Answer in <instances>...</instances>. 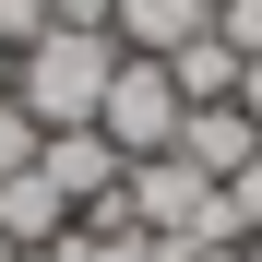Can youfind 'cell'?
<instances>
[{"instance_id":"6da1fadb","label":"cell","mask_w":262,"mask_h":262,"mask_svg":"<svg viewBox=\"0 0 262 262\" xmlns=\"http://www.w3.org/2000/svg\"><path fill=\"white\" fill-rule=\"evenodd\" d=\"M107 72H119V36H96V24H48L36 48H12V107H24L36 131H96Z\"/></svg>"},{"instance_id":"7a4b0ae2","label":"cell","mask_w":262,"mask_h":262,"mask_svg":"<svg viewBox=\"0 0 262 262\" xmlns=\"http://www.w3.org/2000/svg\"><path fill=\"white\" fill-rule=\"evenodd\" d=\"M179 83H167V60H143V48H119V72H107V96H96V131H107V143L131 155V167H143V155H167V143H179Z\"/></svg>"},{"instance_id":"3957f363","label":"cell","mask_w":262,"mask_h":262,"mask_svg":"<svg viewBox=\"0 0 262 262\" xmlns=\"http://www.w3.org/2000/svg\"><path fill=\"white\" fill-rule=\"evenodd\" d=\"M36 167H48V191H60L72 214L119 203V179H131V155L107 143V131H48V155H36Z\"/></svg>"},{"instance_id":"277c9868","label":"cell","mask_w":262,"mask_h":262,"mask_svg":"<svg viewBox=\"0 0 262 262\" xmlns=\"http://www.w3.org/2000/svg\"><path fill=\"white\" fill-rule=\"evenodd\" d=\"M167 155H191V167H203V179H214V191H227V179H238V167L262 155V131H250V107L227 96V107H191V119H179V143H167Z\"/></svg>"},{"instance_id":"5b68a950","label":"cell","mask_w":262,"mask_h":262,"mask_svg":"<svg viewBox=\"0 0 262 262\" xmlns=\"http://www.w3.org/2000/svg\"><path fill=\"white\" fill-rule=\"evenodd\" d=\"M203 24H214V0H119V12H107V36H119V48H143V60H167V48L203 36Z\"/></svg>"},{"instance_id":"8992f818","label":"cell","mask_w":262,"mask_h":262,"mask_svg":"<svg viewBox=\"0 0 262 262\" xmlns=\"http://www.w3.org/2000/svg\"><path fill=\"white\" fill-rule=\"evenodd\" d=\"M0 238H12V250H48V238H72V203L48 191V167L0 179Z\"/></svg>"},{"instance_id":"52a82bcc","label":"cell","mask_w":262,"mask_h":262,"mask_svg":"<svg viewBox=\"0 0 262 262\" xmlns=\"http://www.w3.org/2000/svg\"><path fill=\"white\" fill-rule=\"evenodd\" d=\"M167 83H179V107H227L238 96V48H227V36H179V48H167Z\"/></svg>"},{"instance_id":"ba28073f","label":"cell","mask_w":262,"mask_h":262,"mask_svg":"<svg viewBox=\"0 0 262 262\" xmlns=\"http://www.w3.org/2000/svg\"><path fill=\"white\" fill-rule=\"evenodd\" d=\"M36 155H48V131H36V119L12 107V96H0V179H24V167H36Z\"/></svg>"},{"instance_id":"9c48e42d","label":"cell","mask_w":262,"mask_h":262,"mask_svg":"<svg viewBox=\"0 0 262 262\" xmlns=\"http://www.w3.org/2000/svg\"><path fill=\"white\" fill-rule=\"evenodd\" d=\"M214 36H227L238 60H262V0H214Z\"/></svg>"},{"instance_id":"30bf717a","label":"cell","mask_w":262,"mask_h":262,"mask_svg":"<svg viewBox=\"0 0 262 262\" xmlns=\"http://www.w3.org/2000/svg\"><path fill=\"white\" fill-rule=\"evenodd\" d=\"M227 214H238V238L262 250V155H250V167H238V179H227Z\"/></svg>"},{"instance_id":"8fae6325","label":"cell","mask_w":262,"mask_h":262,"mask_svg":"<svg viewBox=\"0 0 262 262\" xmlns=\"http://www.w3.org/2000/svg\"><path fill=\"white\" fill-rule=\"evenodd\" d=\"M48 36V0H0V48H36Z\"/></svg>"},{"instance_id":"7c38bea8","label":"cell","mask_w":262,"mask_h":262,"mask_svg":"<svg viewBox=\"0 0 262 262\" xmlns=\"http://www.w3.org/2000/svg\"><path fill=\"white\" fill-rule=\"evenodd\" d=\"M107 12L119 0H48V24H96V36H107Z\"/></svg>"},{"instance_id":"4fadbf2b","label":"cell","mask_w":262,"mask_h":262,"mask_svg":"<svg viewBox=\"0 0 262 262\" xmlns=\"http://www.w3.org/2000/svg\"><path fill=\"white\" fill-rule=\"evenodd\" d=\"M238 107H250V131H262V60H238Z\"/></svg>"},{"instance_id":"5bb4252c","label":"cell","mask_w":262,"mask_h":262,"mask_svg":"<svg viewBox=\"0 0 262 262\" xmlns=\"http://www.w3.org/2000/svg\"><path fill=\"white\" fill-rule=\"evenodd\" d=\"M0 96H12V48H0Z\"/></svg>"},{"instance_id":"9a60e30c","label":"cell","mask_w":262,"mask_h":262,"mask_svg":"<svg viewBox=\"0 0 262 262\" xmlns=\"http://www.w3.org/2000/svg\"><path fill=\"white\" fill-rule=\"evenodd\" d=\"M238 262H262V250H238Z\"/></svg>"},{"instance_id":"2e32d148","label":"cell","mask_w":262,"mask_h":262,"mask_svg":"<svg viewBox=\"0 0 262 262\" xmlns=\"http://www.w3.org/2000/svg\"><path fill=\"white\" fill-rule=\"evenodd\" d=\"M24 262H36V250H24Z\"/></svg>"}]
</instances>
